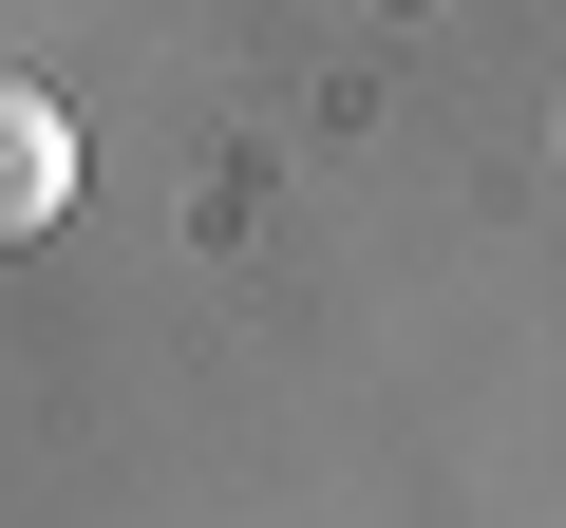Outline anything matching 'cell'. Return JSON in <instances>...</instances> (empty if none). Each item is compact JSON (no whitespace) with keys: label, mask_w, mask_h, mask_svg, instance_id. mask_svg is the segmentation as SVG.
<instances>
[{"label":"cell","mask_w":566,"mask_h":528,"mask_svg":"<svg viewBox=\"0 0 566 528\" xmlns=\"http://www.w3.org/2000/svg\"><path fill=\"white\" fill-rule=\"evenodd\" d=\"M57 208H76V114L39 76H0V245H39Z\"/></svg>","instance_id":"1"}]
</instances>
